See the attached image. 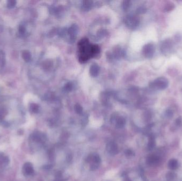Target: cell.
Segmentation results:
<instances>
[{
	"instance_id": "obj_1",
	"label": "cell",
	"mask_w": 182,
	"mask_h": 181,
	"mask_svg": "<svg viewBox=\"0 0 182 181\" xmlns=\"http://www.w3.org/2000/svg\"><path fill=\"white\" fill-rule=\"evenodd\" d=\"M168 86V80L164 77L158 78L152 83V86L159 89H165Z\"/></svg>"
},
{
	"instance_id": "obj_2",
	"label": "cell",
	"mask_w": 182,
	"mask_h": 181,
	"mask_svg": "<svg viewBox=\"0 0 182 181\" xmlns=\"http://www.w3.org/2000/svg\"><path fill=\"white\" fill-rule=\"evenodd\" d=\"M34 172L33 167L30 162L25 163L23 167V173L24 175L26 176H28L32 174Z\"/></svg>"
},
{
	"instance_id": "obj_3",
	"label": "cell",
	"mask_w": 182,
	"mask_h": 181,
	"mask_svg": "<svg viewBox=\"0 0 182 181\" xmlns=\"http://www.w3.org/2000/svg\"><path fill=\"white\" fill-rule=\"evenodd\" d=\"M144 54L148 57H151L154 55V47L151 44H149L145 46L143 48Z\"/></svg>"
},
{
	"instance_id": "obj_4",
	"label": "cell",
	"mask_w": 182,
	"mask_h": 181,
	"mask_svg": "<svg viewBox=\"0 0 182 181\" xmlns=\"http://www.w3.org/2000/svg\"><path fill=\"white\" fill-rule=\"evenodd\" d=\"M91 74L93 77L97 76L99 72V66L97 65V64H94L92 66H91Z\"/></svg>"
},
{
	"instance_id": "obj_5",
	"label": "cell",
	"mask_w": 182,
	"mask_h": 181,
	"mask_svg": "<svg viewBox=\"0 0 182 181\" xmlns=\"http://www.w3.org/2000/svg\"><path fill=\"white\" fill-rule=\"evenodd\" d=\"M22 57L23 59L27 62H29L31 59V54L30 52L28 51H24L22 53Z\"/></svg>"
},
{
	"instance_id": "obj_6",
	"label": "cell",
	"mask_w": 182,
	"mask_h": 181,
	"mask_svg": "<svg viewBox=\"0 0 182 181\" xmlns=\"http://www.w3.org/2000/svg\"><path fill=\"white\" fill-rule=\"evenodd\" d=\"M5 57L4 54L2 51L0 50V66H3L5 64Z\"/></svg>"
},
{
	"instance_id": "obj_7",
	"label": "cell",
	"mask_w": 182,
	"mask_h": 181,
	"mask_svg": "<svg viewBox=\"0 0 182 181\" xmlns=\"http://www.w3.org/2000/svg\"><path fill=\"white\" fill-rule=\"evenodd\" d=\"M38 108H39V107L37 104H34V103L30 104V110L32 112L37 113L38 112Z\"/></svg>"
},
{
	"instance_id": "obj_8",
	"label": "cell",
	"mask_w": 182,
	"mask_h": 181,
	"mask_svg": "<svg viewBox=\"0 0 182 181\" xmlns=\"http://www.w3.org/2000/svg\"><path fill=\"white\" fill-rule=\"evenodd\" d=\"M16 4V1L15 0H9L7 2V6L10 9L14 8Z\"/></svg>"
},
{
	"instance_id": "obj_9",
	"label": "cell",
	"mask_w": 182,
	"mask_h": 181,
	"mask_svg": "<svg viewBox=\"0 0 182 181\" xmlns=\"http://www.w3.org/2000/svg\"><path fill=\"white\" fill-rule=\"evenodd\" d=\"M19 32L20 35H24L26 32V28L24 26L20 25L19 27Z\"/></svg>"
},
{
	"instance_id": "obj_10",
	"label": "cell",
	"mask_w": 182,
	"mask_h": 181,
	"mask_svg": "<svg viewBox=\"0 0 182 181\" xmlns=\"http://www.w3.org/2000/svg\"><path fill=\"white\" fill-rule=\"evenodd\" d=\"M174 8V6L173 4H167V6H166V8H165V10L167 11H171V10H173Z\"/></svg>"
},
{
	"instance_id": "obj_11",
	"label": "cell",
	"mask_w": 182,
	"mask_h": 181,
	"mask_svg": "<svg viewBox=\"0 0 182 181\" xmlns=\"http://www.w3.org/2000/svg\"><path fill=\"white\" fill-rule=\"evenodd\" d=\"M139 12L140 13H144L146 11V9L144 8H140L139 9Z\"/></svg>"
}]
</instances>
